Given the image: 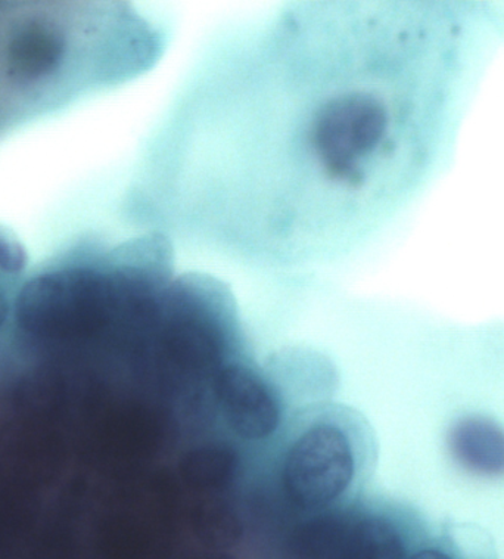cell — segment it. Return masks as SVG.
<instances>
[{"mask_svg":"<svg viewBox=\"0 0 504 559\" xmlns=\"http://www.w3.org/2000/svg\"><path fill=\"white\" fill-rule=\"evenodd\" d=\"M279 28L252 108L264 117L241 108L252 117L229 145L237 195L287 239L317 218L393 217L447 169L489 66L484 37L452 2L360 7L355 33L332 40Z\"/></svg>","mask_w":504,"mask_h":559,"instance_id":"1","label":"cell"},{"mask_svg":"<svg viewBox=\"0 0 504 559\" xmlns=\"http://www.w3.org/2000/svg\"><path fill=\"white\" fill-rule=\"evenodd\" d=\"M132 243L108 269H71L32 280L20 293L16 319L28 334L49 340L104 334L123 305L132 269Z\"/></svg>","mask_w":504,"mask_h":559,"instance_id":"2","label":"cell"},{"mask_svg":"<svg viewBox=\"0 0 504 559\" xmlns=\"http://www.w3.org/2000/svg\"><path fill=\"white\" fill-rule=\"evenodd\" d=\"M351 418L323 415L287 440L277 468V486L288 510L316 515L338 510L359 478L367 441Z\"/></svg>","mask_w":504,"mask_h":559,"instance_id":"3","label":"cell"},{"mask_svg":"<svg viewBox=\"0 0 504 559\" xmlns=\"http://www.w3.org/2000/svg\"><path fill=\"white\" fill-rule=\"evenodd\" d=\"M209 396L225 430L242 443L268 441L283 427V393L245 361L218 365L209 380Z\"/></svg>","mask_w":504,"mask_h":559,"instance_id":"4","label":"cell"},{"mask_svg":"<svg viewBox=\"0 0 504 559\" xmlns=\"http://www.w3.org/2000/svg\"><path fill=\"white\" fill-rule=\"evenodd\" d=\"M65 55V37L45 25L20 28L8 41L7 74L16 83H33L53 73Z\"/></svg>","mask_w":504,"mask_h":559,"instance_id":"5","label":"cell"},{"mask_svg":"<svg viewBox=\"0 0 504 559\" xmlns=\"http://www.w3.org/2000/svg\"><path fill=\"white\" fill-rule=\"evenodd\" d=\"M178 473L192 493L218 496L238 477L239 456L225 441L199 443L180 456Z\"/></svg>","mask_w":504,"mask_h":559,"instance_id":"6","label":"cell"},{"mask_svg":"<svg viewBox=\"0 0 504 559\" xmlns=\"http://www.w3.org/2000/svg\"><path fill=\"white\" fill-rule=\"evenodd\" d=\"M453 448L459 461L482 474L504 471V432L485 419H466L453 431Z\"/></svg>","mask_w":504,"mask_h":559,"instance_id":"7","label":"cell"},{"mask_svg":"<svg viewBox=\"0 0 504 559\" xmlns=\"http://www.w3.org/2000/svg\"><path fill=\"white\" fill-rule=\"evenodd\" d=\"M27 266V253L24 247L10 234L0 229V271L16 275Z\"/></svg>","mask_w":504,"mask_h":559,"instance_id":"8","label":"cell"},{"mask_svg":"<svg viewBox=\"0 0 504 559\" xmlns=\"http://www.w3.org/2000/svg\"><path fill=\"white\" fill-rule=\"evenodd\" d=\"M409 559H452L448 555L441 552V550L436 549H422L415 555H411Z\"/></svg>","mask_w":504,"mask_h":559,"instance_id":"9","label":"cell"},{"mask_svg":"<svg viewBox=\"0 0 504 559\" xmlns=\"http://www.w3.org/2000/svg\"><path fill=\"white\" fill-rule=\"evenodd\" d=\"M7 317H8V302L5 300V297H3V294L0 293V328H2L3 322H5Z\"/></svg>","mask_w":504,"mask_h":559,"instance_id":"10","label":"cell"},{"mask_svg":"<svg viewBox=\"0 0 504 559\" xmlns=\"http://www.w3.org/2000/svg\"><path fill=\"white\" fill-rule=\"evenodd\" d=\"M503 37H504V10H503Z\"/></svg>","mask_w":504,"mask_h":559,"instance_id":"11","label":"cell"}]
</instances>
